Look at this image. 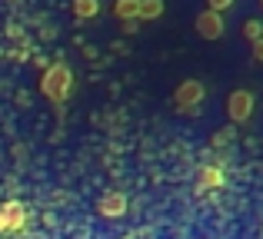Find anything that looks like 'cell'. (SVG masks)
Wrapping results in <instances>:
<instances>
[{"mask_svg": "<svg viewBox=\"0 0 263 239\" xmlns=\"http://www.w3.org/2000/svg\"><path fill=\"white\" fill-rule=\"evenodd\" d=\"M97 209H100V216H107V220H117V216L127 213V196L123 193H103L100 203H97Z\"/></svg>", "mask_w": 263, "mask_h": 239, "instance_id": "obj_6", "label": "cell"}, {"mask_svg": "<svg viewBox=\"0 0 263 239\" xmlns=\"http://www.w3.org/2000/svg\"><path fill=\"white\" fill-rule=\"evenodd\" d=\"M70 90H73V73L67 63H47L44 67V77H40V93H44L50 103L64 106L70 100Z\"/></svg>", "mask_w": 263, "mask_h": 239, "instance_id": "obj_1", "label": "cell"}, {"mask_svg": "<svg viewBox=\"0 0 263 239\" xmlns=\"http://www.w3.org/2000/svg\"><path fill=\"white\" fill-rule=\"evenodd\" d=\"M100 13V0H73V17L77 20H93Z\"/></svg>", "mask_w": 263, "mask_h": 239, "instance_id": "obj_8", "label": "cell"}, {"mask_svg": "<svg viewBox=\"0 0 263 239\" xmlns=\"http://www.w3.org/2000/svg\"><path fill=\"white\" fill-rule=\"evenodd\" d=\"M227 113H230L233 123H247L253 117V93L250 90H233L227 97Z\"/></svg>", "mask_w": 263, "mask_h": 239, "instance_id": "obj_3", "label": "cell"}, {"mask_svg": "<svg viewBox=\"0 0 263 239\" xmlns=\"http://www.w3.org/2000/svg\"><path fill=\"white\" fill-rule=\"evenodd\" d=\"M233 4H237V0H206V10H217V13H223V10H230Z\"/></svg>", "mask_w": 263, "mask_h": 239, "instance_id": "obj_12", "label": "cell"}, {"mask_svg": "<svg viewBox=\"0 0 263 239\" xmlns=\"http://www.w3.org/2000/svg\"><path fill=\"white\" fill-rule=\"evenodd\" d=\"M203 97H206V86L200 83V80H183L174 90V103H177V110H183V113H197V106L203 103Z\"/></svg>", "mask_w": 263, "mask_h": 239, "instance_id": "obj_2", "label": "cell"}, {"mask_svg": "<svg viewBox=\"0 0 263 239\" xmlns=\"http://www.w3.org/2000/svg\"><path fill=\"white\" fill-rule=\"evenodd\" d=\"M157 17H163V0H140L137 20H157Z\"/></svg>", "mask_w": 263, "mask_h": 239, "instance_id": "obj_9", "label": "cell"}, {"mask_svg": "<svg viewBox=\"0 0 263 239\" xmlns=\"http://www.w3.org/2000/svg\"><path fill=\"white\" fill-rule=\"evenodd\" d=\"M253 44V60H257V63H263V37L260 40H250Z\"/></svg>", "mask_w": 263, "mask_h": 239, "instance_id": "obj_14", "label": "cell"}, {"mask_svg": "<svg viewBox=\"0 0 263 239\" xmlns=\"http://www.w3.org/2000/svg\"><path fill=\"white\" fill-rule=\"evenodd\" d=\"M230 140H233V129H220V133L213 136V146H227Z\"/></svg>", "mask_w": 263, "mask_h": 239, "instance_id": "obj_13", "label": "cell"}, {"mask_svg": "<svg viewBox=\"0 0 263 239\" xmlns=\"http://www.w3.org/2000/svg\"><path fill=\"white\" fill-rule=\"evenodd\" d=\"M243 37L247 40H260L263 37V24H260V20H247V24H243Z\"/></svg>", "mask_w": 263, "mask_h": 239, "instance_id": "obj_11", "label": "cell"}, {"mask_svg": "<svg viewBox=\"0 0 263 239\" xmlns=\"http://www.w3.org/2000/svg\"><path fill=\"white\" fill-rule=\"evenodd\" d=\"M200 183L210 186V189L223 186V169H220V166H203V169H200Z\"/></svg>", "mask_w": 263, "mask_h": 239, "instance_id": "obj_10", "label": "cell"}, {"mask_svg": "<svg viewBox=\"0 0 263 239\" xmlns=\"http://www.w3.org/2000/svg\"><path fill=\"white\" fill-rule=\"evenodd\" d=\"M197 33L203 40H220L223 37V13H217V10H203L197 17Z\"/></svg>", "mask_w": 263, "mask_h": 239, "instance_id": "obj_4", "label": "cell"}, {"mask_svg": "<svg viewBox=\"0 0 263 239\" xmlns=\"http://www.w3.org/2000/svg\"><path fill=\"white\" fill-rule=\"evenodd\" d=\"M137 10H140V0H114V17L120 20H137Z\"/></svg>", "mask_w": 263, "mask_h": 239, "instance_id": "obj_7", "label": "cell"}, {"mask_svg": "<svg viewBox=\"0 0 263 239\" xmlns=\"http://www.w3.org/2000/svg\"><path fill=\"white\" fill-rule=\"evenodd\" d=\"M20 226H24V206H20V203H7V206H0V236L17 233Z\"/></svg>", "mask_w": 263, "mask_h": 239, "instance_id": "obj_5", "label": "cell"}, {"mask_svg": "<svg viewBox=\"0 0 263 239\" xmlns=\"http://www.w3.org/2000/svg\"><path fill=\"white\" fill-rule=\"evenodd\" d=\"M260 7H263V0H260Z\"/></svg>", "mask_w": 263, "mask_h": 239, "instance_id": "obj_15", "label": "cell"}]
</instances>
